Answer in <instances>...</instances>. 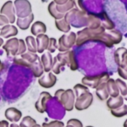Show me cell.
<instances>
[{
	"label": "cell",
	"instance_id": "6da1fadb",
	"mask_svg": "<svg viewBox=\"0 0 127 127\" xmlns=\"http://www.w3.org/2000/svg\"><path fill=\"white\" fill-rule=\"evenodd\" d=\"M123 35L118 30H111L108 32L101 25L96 29L86 28L77 34L76 45L80 46L89 41L101 42L108 47H112L114 44H118L122 40Z\"/></svg>",
	"mask_w": 127,
	"mask_h": 127
},
{
	"label": "cell",
	"instance_id": "7a4b0ae2",
	"mask_svg": "<svg viewBox=\"0 0 127 127\" xmlns=\"http://www.w3.org/2000/svg\"><path fill=\"white\" fill-rule=\"evenodd\" d=\"M88 11H82L77 8H73L67 12L64 16L70 25L74 28H81L87 26Z\"/></svg>",
	"mask_w": 127,
	"mask_h": 127
},
{
	"label": "cell",
	"instance_id": "3957f363",
	"mask_svg": "<svg viewBox=\"0 0 127 127\" xmlns=\"http://www.w3.org/2000/svg\"><path fill=\"white\" fill-rule=\"evenodd\" d=\"M55 98L60 102L65 111L71 112L74 108L75 103V94L71 89H59L54 94Z\"/></svg>",
	"mask_w": 127,
	"mask_h": 127
},
{
	"label": "cell",
	"instance_id": "277c9868",
	"mask_svg": "<svg viewBox=\"0 0 127 127\" xmlns=\"http://www.w3.org/2000/svg\"><path fill=\"white\" fill-rule=\"evenodd\" d=\"M76 40L77 34L73 31L62 35L58 40L57 49L60 52H65L68 51L76 43Z\"/></svg>",
	"mask_w": 127,
	"mask_h": 127
},
{
	"label": "cell",
	"instance_id": "5b68a950",
	"mask_svg": "<svg viewBox=\"0 0 127 127\" xmlns=\"http://www.w3.org/2000/svg\"><path fill=\"white\" fill-rule=\"evenodd\" d=\"M109 79V75L107 73H103L95 76H85L82 79V84L86 87L97 88L100 84L106 82Z\"/></svg>",
	"mask_w": 127,
	"mask_h": 127
},
{
	"label": "cell",
	"instance_id": "8992f818",
	"mask_svg": "<svg viewBox=\"0 0 127 127\" xmlns=\"http://www.w3.org/2000/svg\"><path fill=\"white\" fill-rule=\"evenodd\" d=\"M13 4L18 18H25L32 13L31 4L28 0H15Z\"/></svg>",
	"mask_w": 127,
	"mask_h": 127
},
{
	"label": "cell",
	"instance_id": "52a82bcc",
	"mask_svg": "<svg viewBox=\"0 0 127 127\" xmlns=\"http://www.w3.org/2000/svg\"><path fill=\"white\" fill-rule=\"evenodd\" d=\"M93 103V95L89 91L76 96L74 108L77 111H83L89 109Z\"/></svg>",
	"mask_w": 127,
	"mask_h": 127
},
{
	"label": "cell",
	"instance_id": "ba28073f",
	"mask_svg": "<svg viewBox=\"0 0 127 127\" xmlns=\"http://www.w3.org/2000/svg\"><path fill=\"white\" fill-rule=\"evenodd\" d=\"M68 64V52H60L53 58L51 70L55 75H58L61 72V67Z\"/></svg>",
	"mask_w": 127,
	"mask_h": 127
},
{
	"label": "cell",
	"instance_id": "9c48e42d",
	"mask_svg": "<svg viewBox=\"0 0 127 127\" xmlns=\"http://www.w3.org/2000/svg\"><path fill=\"white\" fill-rule=\"evenodd\" d=\"M0 14L5 16L9 22L13 24L16 21V11L14 4L12 1H7L4 3L2 7L0 9Z\"/></svg>",
	"mask_w": 127,
	"mask_h": 127
},
{
	"label": "cell",
	"instance_id": "30bf717a",
	"mask_svg": "<svg viewBox=\"0 0 127 127\" xmlns=\"http://www.w3.org/2000/svg\"><path fill=\"white\" fill-rule=\"evenodd\" d=\"M19 47V40L16 37H12L6 41L2 46L3 49L6 52L7 57L16 56Z\"/></svg>",
	"mask_w": 127,
	"mask_h": 127
},
{
	"label": "cell",
	"instance_id": "8fae6325",
	"mask_svg": "<svg viewBox=\"0 0 127 127\" xmlns=\"http://www.w3.org/2000/svg\"><path fill=\"white\" fill-rule=\"evenodd\" d=\"M52 98V96L50 93L47 91H42L35 103V109L39 113L43 114L46 112L47 109V103Z\"/></svg>",
	"mask_w": 127,
	"mask_h": 127
},
{
	"label": "cell",
	"instance_id": "7c38bea8",
	"mask_svg": "<svg viewBox=\"0 0 127 127\" xmlns=\"http://www.w3.org/2000/svg\"><path fill=\"white\" fill-rule=\"evenodd\" d=\"M57 76L52 72H48L45 75H42L38 79L39 85L44 88L48 89L53 88L57 83Z\"/></svg>",
	"mask_w": 127,
	"mask_h": 127
},
{
	"label": "cell",
	"instance_id": "4fadbf2b",
	"mask_svg": "<svg viewBox=\"0 0 127 127\" xmlns=\"http://www.w3.org/2000/svg\"><path fill=\"white\" fill-rule=\"evenodd\" d=\"M4 117L6 119L13 123H17L18 121H20V119L22 117V113L21 111H19L18 109L14 108V107H10L7 109L4 112Z\"/></svg>",
	"mask_w": 127,
	"mask_h": 127
},
{
	"label": "cell",
	"instance_id": "5bb4252c",
	"mask_svg": "<svg viewBox=\"0 0 127 127\" xmlns=\"http://www.w3.org/2000/svg\"><path fill=\"white\" fill-rule=\"evenodd\" d=\"M49 37L45 34H41L36 36V41L37 46V52L43 53L45 50H47L48 44H49Z\"/></svg>",
	"mask_w": 127,
	"mask_h": 127
},
{
	"label": "cell",
	"instance_id": "9a60e30c",
	"mask_svg": "<svg viewBox=\"0 0 127 127\" xmlns=\"http://www.w3.org/2000/svg\"><path fill=\"white\" fill-rule=\"evenodd\" d=\"M40 61L43 66L44 72H51L53 64V57L51 53L48 51L46 52H43V54H42V56L40 57Z\"/></svg>",
	"mask_w": 127,
	"mask_h": 127
},
{
	"label": "cell",
	"instance_id": "2e32d148",
	"mask_svg": "<svg viewBox=\"0 0 127 127\" xmlns=\"http://www.w3.org/2000/svg\"><path fill=\"white\" fill-rule=\"evenodd\" d=\"M18 33V29L15 25L12 24H8L4 26L0 31V37H2L4 38H10L16 36Z\"/></svg>",
	"mask_w": 127,
	"mask_h": 127
},
{
	"label": "cell",
	"instance_id": "e0dca14e",
	"mask_svg": "<svg viewBox=\"0 0 127 127\" xmlns=\"http://www.w3.org/2000/svg\"><path fill=\"white\" fill-rule=\"evenodd\" d=\"M34 19L33 13H31L28 16L25 18H17L16 25L22 30H27L29 28L31 24Z\"/></svg>",
	"mask_w": 127,
	"mask_h": 127
},
{
	"label": "cell",
	"instance_id": "ac0fdd59",
	"mask_svg": "<svg viewBox=\"0 0 127 127\" xmlns=\"http://www.w3.org/2000/svg\"><path fill=\"white\" fill-rule=\"evenodd\" d=\"M124 97L119 95L116 97H110L107 100L106 105L110 110L116 109L124 105Z\"/></svg>",
	"mask_w": 127,
	"mask_h": 127
},
{
	"label": "cell",
	"instance_id": "d6986e66",
	"mask_svg": "<svg viewBox=\"0 0 127 127\" xmlns=\"http://www.w3.org/2000/svg\"><path fill=\"white\" fill-rule=\"evenodd\" d=\"M47 31L46 25L41 21H36L31 28V32L34 36H38L41 34H45Z\"/></svg>",
	"mask_w": 127,
	"mask_h": 127
},
{
	"label": "cell",
	"instance_id": "ffe728a7",
	"mask_svg": "<svg viewBox=\"0 0 127 127\" xmlns=\"http://www.w3.org/2000/svg\"><path fill=\"white\" fill-rule=\"evenodd\" d=\"M30 69L31 70L33 75L35 78H39L43 75L44 68H43V66L40 61V58H39L36 61H35L34 63H33L31 64Z\"/></svg>",
	"mask_w": 127,
	"mask_h": 127
},
{
	"label": "cell",
	"instance_id": "44dd1931",
	"mask_svg": "<svg viewBox=\"0 0 127 127\" xmlns=\"http://www.w3.org/2000/svg\"><path fill=\"white\" fill-rule=\"evenodd\" d=\"M106 87L108 90L109 95L110 97H116L120 95V91L118 87L116 84L115 80L113 79H109L106 82Z\"/></svg>",
	"mask_w": 127,
	"mask_h": 127
},
{
	"label": "cell",
	"instance_id": "7402d4cb",
	"mask_svg": "<svg viewBox=\"0 0 127 127\" xmlns=\"http://www.w3.org/2000/svg\"><path fill=\"white\" fill-rule=\"evenodd\" d=\"M106 82H103V83L100 84L96 88L97 97L101 101H104V100H108L109 97V93H108V90H107V87H106Z\"/></svg>",
	"mask_w": 127,
	"mask_h": 127
},
{
	"label": "cell",
	"instance_id": "603a6c76",
	"mask_svg": "<svg viewBox=\"0 0 127 127\" xmlns=\"http://www.w3.org/2000/svg\"><path fill=\"white\" fill-rule=\"evenodd\" d=\"M55 25L59 31L64 33H68L71 30L70 24L65 20L64 17L60 19H55Z\"/></svg>",
	"mask_w": 127,
	"mask_h": 127
},
{
	"label": "cell",
	"instance_id": "cb8c5ba5",
	"mask_svg": "<svg viewBox=\"0 0 127 127\" xmlns=\"http://www.w3.org/2000/svg\"><path fill=\"white\" fill-rule=\"evenodd\" d=\"M48 10L50 15L52 17H54L55 19H60L63 18L65 16V14L60 13L57 10V7H56V4H55V2L54 1L49 3V4L48 6Z\"/></svg>",
	"mask_w": 127,
	"mask_h": 127
},
{
	"label": "cell",
	"instance_id": "d4e9b609",
	"mask_svg": "<svg viewBox=\"0 0 127 127\" xmlns=\"http://www.w3.org/2000/svg\"><path fill=\"white\" fill-rule=\"evenodd\" d=\"M127 55V49L124 47L118 48L115 52V60L116 64L120 67L124 59V58Z\"/></svg>",
	"mask_w": 127,
	"mask_h": 127
},
{
	"label": "cell",
	"instance_id": "484cf974",
	"mask_svg": "<svg viewBox=\"0 0 127 127\" xmlns=\"http://www.w3.org/2000/svg\"><path fill=\"white\" fill-rule=\"evenodd\" d=\"M25 43L27 46V49L29 52L36 53L37 52V46L36 41L33 36H28L25 38Z\"/></svg>",
	"mask_w": 127,
	"mask_h": 127
},
{
	"label": "cell",
	"instance_id": "4316f807",
	"mask_svg": "<svg viewBox=\"0 0 127 127\" xmlns=\"http://www.w3.org/2000/svg\"><path fill=\"white\" fill-rule=\"evenodd\" d=\"M20 58L24 59L26 62H28L31 66V64L33 63H34L35 61H36L39 57L38 56V55L36 53H33V52H29V51H26L24 54L20 55Z\"/></svg>",
	"mask_w": 127,
	"mask_h": 127
},
{
	"label": "cell",
	"instance_id": "83f0119b",
	"mask_svg": "<svg viewBox=\"0 0 127 127\" xmlns=\"http://www.w3.org/2000/svg\"><path fill=\"white\" fill-rule=\"evenodd\" d=\"M68 58H69V63H68V67L71 70L75 71L78 69V63L76 59V55L74 51L73 50H69L68 51Z\"/></svg>",
	"mask_w": 127,
	"mask_h": 127
},
{
	"label": "cell",
	"instance_id": "f1b7e54d",
	"mask_svg": "<svg viewBox=\"0 0 127 127\" xmlns=\"http://www.w3.org/2000/svg\"><path fill=\"white\" fill-rule=\"evenodd\" d=\"M56 7H57V10L60 13L65 14L67 12H68L69 10H71V9L74 7V0H68L64 4H62V5L56 4Z\"/></svg>",
	"mask_w": 127,
	"mask_h": 127
},
{
	"label": "cell",
	"instance_id": "f546056e",
	"mask_svg": "<svg viewBox=\"0 0 127 127\" xmlns=\"http://www.w3.org/2000/svg\"><path fill=\"white\" fill-rule=\"evenodd\" d=\"M112 115L115 118H123L127 115V105H123L118 109L111 110Z\"/></svg>",
	"mask_w": 127,
	"mask_h": 127
},
{
	"label": "cell",
	"instance_id": "4dcf8cb0",
	"mask_svg": "<svg viewBox=\"0 0 127 127\" xmlns=\"http://www.w3.org/2000/svg\"><path fill=\"white\" fill-rule=\"evenodd\" d=\"M101 17L103 19V27L106 29L108 30H112L115 28V24L113 23V22L109 18V16H107V14L105 12H103L101 13Z\"/></svg>",
	"mask_w": 127,
	"mask_h": 127
},
{
	"label": "cell",
	"instance_id": "1f68e13d",
	"mask_svg": "<svg viewBox=\"0 0 127 127\" xmlns=\"http://www.w3.org/2000/svg\"><path fill=\"white\" fill-rule=\"evenodd\" d=\"M35 124H36V120L30 116H25L19 124V127H32Z\"/></svg>",
	"mask_w": 127,
	"mask_h": 127
},
{
	"label": "cell",
	"instance_id": "d6a6232c",
	"mask_svg": "<svg viewBox=\"0 0 127 127\" xmlns=\"http://www.w3.org/2000/svg\"><path fill=\"white\" fill-rule=\"evenodd\" d=\"M115 82H116V84H117V85L118 87V89H119V91H120L121 96L122 97H124V96L127 95V83L125 82L122 81L121 79H118Z\"/></svg>",
	"mask_w": 127,
	"mask_h": 127
},
{
	"label": "cell",
	"instance_id": "836d02e7",
	"mask_svg": "<svg viewBox=\"0 0 127 127\" xmlns=\"http://www.w3.org/2000/svg\"><path fill=\"white\" fill-rule=\"evenodd\" d=\"M74 93H75V95L76 96H78L80 94H82L83 93H86V92L89 91V88L86 87V86H85L83 84H77L76 85H74Z\"/></svg>",
	"mask_w": 127,
	"mask_h": 127
},
{
	"label": "cell",
	"instance_id": "e575fe53",
	"mask_svg": "<svg viewBox=\"0 0 127 127\" xmlns=\"http://www.w3.org/2000/svg\"><path fill=\"white\" fill-rule=\"evenodd\" d=\"M57 49V40L54 37H51L50 40H49V44H48V46L47 50L50 53H54Z\"/></svg>",
	"mask_w": 127,
	"mask_h": 127
},
{
	"label": "cell",
	"instance_id": "d590c367",
	"mask_svg": "<svg viewBox=\"0 0 127 127\" xmlns=\"http://www.w3.org/2000/svg\"><path fill=\"white\" fill-rule=\"evenodd\" d=\"M42 127H65V124L63 122L60 121H53L49 123H43Z\"/></svg>",
	"mask_w": 127,
	"mask_h": 127
},
{
	"label": "cell",
	"instance_id": "8d00e7d4",
	"mask_svg": "<svg viewBox=\"0 0 127 127\" xmlns=\"http://www.w3.org/2000/svg\"><path fill=\"white\" fill-rule=\"evenodd\" d=\"M19 50H18L16 55H21L27 51L25 41H24V40L22 39H19Z\"/></svg>",
	"mask_w": 127,
	"mask_h": 127
},
{
	"label": "cell",
	"instance_id": "74e56055",
	"mask_svg": "<svg viewBox=\"0 0 127 127\" xmlns=\"http://www.w3.org/2000/svg\"><path fill=\"white\" fill-rule=\"evenodd\" d=\"M67 125H72L74 127H83L82 122L80 120L75 119V118H72V119L68 120L67 122Z\"/></svg>",
	"mask_w": 127,
	"mask_h": 127
},
{
	"label": "cell",
	"instance_id": "f35d334b",
	"mask_svg": "<svg viewBox=\"0 0 127 127\" xmlns=\"http://www.w3.org/2000/svg\"><path fill=\"white\" fill-rule=\"evenodd\" d=\"M10 22H9V20L7 19V18L4 16V15H1L0 14V31L1 30V28L5 26L6 25H8Z\"/></svg>",
	"mask_w": 127,
	"mask_h": 127
},
{
	"label": "cell",
	"instance_id": "ab89813d",
	"mask_svg": "<svg viewBox=\"0 0 127 127\" xmlns=\"http://www.w3.org/2000/svg\"><path fill=\"white\" fill-rule=\"evenodd\" d=\"M118 74H119V76L121 77H122L124 79L127 80V71L124 70L121 67H118Z\"/></svg>",
	"mask_w": 127,
	"mask_h": 127
},
{
	"label": "cell",
	"instance_id": "60d3db41",
	"mask_svg": "<svg viewBox=\"0 0 127 127\" xmlns=\"http://www.w3.org/2000/svg\"><path fill=\"white\" fill-rule=\"evenodd\" d=\"M120 67H121L122 69H124V70L127 71V55H126V57L124 58L121 65L120 66Z\"/></svg>",
	"mask_w": 127,
	"mask_h": 127
},
{
	"label": "cell",
	"instance_id": "b9f144b4",
	"mask_svg": "<svg viewBox=\"0 0 127 127\" xmlns=\"http://www.w3.org/2000/svg\"><path fill=\"white\" fill-rule=\"evenodd\" d=\"M54 2H55V4H57V5H62V4H65L68 0H53Z\"/></svg>",
	"mask_w": 127,
	"mask_h": 127
},
{
	"label": "cell",
	"instance_id": "7bdbcfd3",
	"mask_svg": "<svg viewBox=\"0 0 127 127\" xmlns=\"http://www.w3.org/2000/svg\"><path fill=\"white\" fill-rule=\"evenodd\" d=\"M9 123L7 121H0V127H9Z\"/></svg>",
	"mask_w": 127,
	"mask_h": 127
},
{
	"label": "cell",
	"instance_id": "ee69618b",
	"mask_svg": "<svg viewBox=\"0 0 127 127\" xmlns=\"http://www.w3.org/2000/svg\"><path fill=\"white\" fill-rule=\"evenodd\" d=\"M19 127V125H18V124H15V123H13V124H11L10 125V127Z\"/></svg>",
	"mask_w": 127,
	"mask_h": 127
},
{
	"label": "cell",
	"instance_id": "f6af8a7d",
	"mask_svg": "<svg viewBox=\"0 0 127 127\" xmlns=\"http://www.w3.org/2000/svg\"><path fill=\"white\" fill-rule=\"evenodd\" d=\"M3 68H4V65H3L2 62L1 61V60H0V73L1 72V70H3Z\"/></svg>",
	"mask_w": 127,
	"mask_h": 127
},
{
	"label": "cell",
	"instance_id": "bcb514c9",
	"mask_svg": "<svg viewBox=\"0 0 127 127\" xmlns=\"http://www.w3.org/2000/svg\"><path fill=\"white\" fill-rule=\"evenodd\" d=\"M3 45H4V40L1 37H0V47Z\"/></svg>",
	"mask_w": 127,
	"mask_h": 127
},
{
	"label": "cell",
	"instance_id": "7dc6e473",
	"mask_svg": "<svg viewBox=\"0 0 127 127\" xmlns=\"http://www.w3.org/2000/svg\"><path fill=\"white\" fill-rule=\"evenodd\" d=\"M32 127H42L41 125H39V124H36L33 125Z\"/></svg>",
	"mask_w": 127,
	"mask_h": 127
},
{
	"label": "cell",
	"instance_id": "c3c4849f",
	"mask_svg": "<svg viewBox=\"0 0 127 127\" xmlns=\"http://www.w3.org/2000/svg\"><path fill=\"white\" fill-rule=\"evenodd\" d=\"M124 127H127V119L125 121V122L124 124Z\"/></svg>",
	"mask_w": 127,
	"mask_h": 127
},
{
	"label": "cell",
	"instance_id": "681fc988",
	"mask_svg": "<svg viewBox=\"0 0 127 127\" xmlns=\"http://www.w3.org/2000/svg\"><path fill=\"white\" fill-rule=\"evenodd\" d=\"M124 97V100H127V95L124 96V97Z\"/></svg>",
	"mask_w": 127,
	"mask_h": 127
},
{
	"label": "cell",
	"instance_id": "f907efd6",
	"mask_svg": "<svg viewBox=\"0 0 127 127\" xmlns=\"http://www.w3.org/2000/svg\"><path fill=\"white\" fill-rule=\"evenodd\" d=\"M74 127V126H72V125H66V127Z\"/></svg>",
	"mask_w": 127,
	"mask_h": 127
},
{
	"label": "cell",
	"instance_id": "816d5d0a",
	"mask_svg": "<svg viewBox=\"0 0 127 127\" xmlns=\"http://www.w3.org/2000/svg\"><path fill=\"white\" fill-rule=\"evenodd\" d=\"M92 127V126H88V127Z\"/></svg>",
	"mask_w": 127,
	"mask_h": 127
}]
</instances>
